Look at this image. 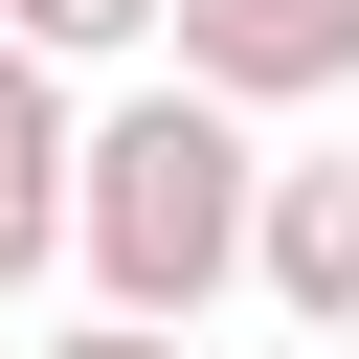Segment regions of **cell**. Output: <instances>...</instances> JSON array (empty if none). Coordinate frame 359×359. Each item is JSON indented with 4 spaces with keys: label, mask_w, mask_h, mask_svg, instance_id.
Instances as JSON below:
<instances>
[{
    "label": "cell",
    "mask_w": 359,
    "mask_h": 359,
    "mask_svg": "<svg viewBox=\"0 0 359 359\" xmlns=\"http://www.w3.org/2000/svg\"><path fill=\"white\" fill-rule=\"evenodd\" d=\"M0 22H22V45H45V67H112V45H157V22H180V0H0Z\"/></svg>",
    "instance_id": "cell-5"
},
{
    "label": "cell",
    "mask_w": 359,
    "mask_h": 359,
    "mask_svg": "<svg viewBox=\"0 0 359 359\" xmlns=\"http://www.w3.org/2000/svg\"><path fill=\"white\" fill-rule=\"evenodd\" d=\"M247 269H269V292H292L314 337H359V157H292V180H269V247H247Z\"/></svg>",
    "instance_id": "cell-4"
},
{
    "label": "cell",
    "mask_w": 359,
    "mask_h": 359,
    "mask_svg": "<svg viewBox=\"0 0 359 359\" xmlns=\"http://www.w3.org/2000/svg\"><path fill=\"white\" fill-rule=\"evenodd\" d=\"M202 90H247V112H314V90H359V0H180L157 22Z\"/></svg>",
    "instance_id": "cell-2"
},
{
    "label": "cell",
    "mask_w": 359,
    "mask_h": 359,
    "mask_svg": "<svg viewBox=\"0 0 359 359\" xmlns=\"http://www.w3.org/2000/svg\"><path fill=\"white\" fill-rule=\"evenodd\" d=\"M67 247L112 314H202L247 247H269V157H247V90H112L90 112V180H67Z\"/></svg>",
    "instance_id": "cell-1"
},
{
    "label": "cell",
    "mask_w": 359,
    "mask_h": 359,
    "mask_svg": "<svg viewBox=\"0 0 359 359\" xmlns=\"http://www.w3.org/2000/svg\"><path fill=\"white\" fill-rule=\"evenodd\" d=\"M45 359H180V314H112L90 292V337H45Z\"/></svg>",
    "instance_id": "cell-6"
},
{
    "label": "cell",
    "mask_w": 359,
    "mask_h": 359,
    "mask_svg": "<svg viewBox=\"0 0 359 359\" xmlns=\"http://www.w3.org/2000/svg\"><path fill=\"white\" fill-rule=\"evenodd\" d=\"M67 180H90V135H67V90H45V45L0 22V292L67 247Z\"/></svg>",
    "instance_id": "cell-3"
}]
</instances>
